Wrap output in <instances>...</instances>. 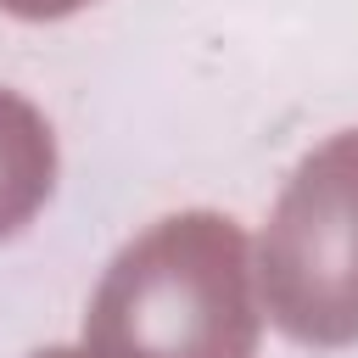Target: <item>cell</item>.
I'll return each instance as SVG.
<instances>
[{
    "instance_id": "obj_1",
    "label": "cell",
    "mask_w": 358,
    "mask_h": 358,
    "mask_svg": "<svg viewBox=\"0 0 358 358\" xmlns=\"http://www.w3.org/2000/svg\"><path fill=\"white\" fill-rule=\"evenodd\" d=\"M252 246L229 213H168L101 274L84 358H257Z\"/></svg>"
},
{
    "instance_id": "obj_2",
    "label": "cell",
    "mask_w": 358,
    "mask_h": 358,
    "mask_svg": "<svg viewBox=\"0 0 358 358\" xmlns=\"http://www.w3.org/2000/svg\"><path fill=\"white\" fill-rule=\"evenodd\" d=\"M252 274L274 330L296 347L358 341V129L330 134L296 162Z\"/></svg>"
},
{
    "instance_id": "obj_3",
    "label": "cell",
    "mask_w": 358,
    "mask_h": 358,
    "mask_svg": "<svg viewBox=\"0 0 358 358\" xmlns=\"http://www.w3.org/2000/svg\"><path fill=\"white\" fill-rule=\"evenodd\" d=\"M56 190V134L34 101L0 84V241L22 235Z\"/></svg>"
},
{
    "instance_id": "obj_4",
    "label": "cell",
    "mask_w": 358,
    "mask_h": 358,
    "mask_svg": "<svg viewBox=\"0 0 358 358\" xmlns=\"http://www.w3.org/2000/svg\"><path fill=\"white\" fill-rule=\"evenodd\" d=\"M90 0H0L6 17H22V22H62L73 11H84Z\"/></svg>"
},
{
    "instance_id": "obj_5",
    "label": "cell",
    "mask_w": 358,
    "mask_h": 358,
    "mask_svg": "<svg viewBox=\"0 0 358 358\" xmlns=\"http://www.w3.org/2000/svg\"><path fill=\"white\" fill-rule=\"evenodd\" d=\"M28 358H84V352H73V347H39V352H28Z\"/></svg>"
}]
</instances>
